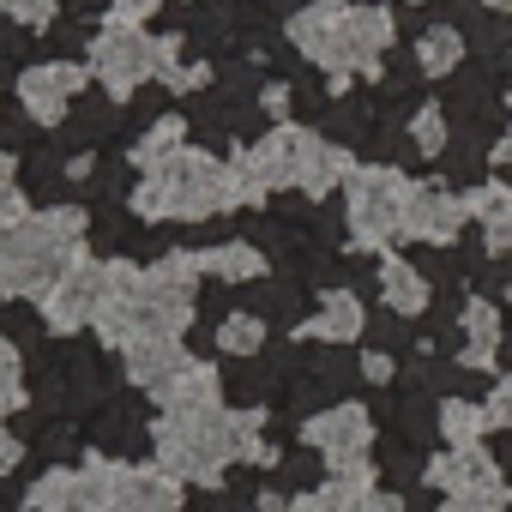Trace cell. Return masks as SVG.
<instances>
[{
	"mask_svg": "<svg viewBox=\"0 0 512 512\" xmlns=\"http://www.w3.org/2000/svg\"><path fill=\"white\" fill-rule=\"evenodd\" d=\"M211 272L229 278V284H253V278L266 272V260H260V247H241V241H235V247H217V253H211Z\"/></svg>",
	"mask_w": 512,
	"mask_h": 512,
	"instance_id": "15",
	"label": "cell"
},
{
	"mask_svg": "<svg viewBox=\"0 0 512 512\" xmlns=\"http://www.w3.org/2000/svg\"><path fill=\"white\" fill-rule=\"evenodd\" d=\"M494 163H512V133H506V139L494 145Z\"/></svg>",
	"mask_w": 512,
	"mask_h": 512,
	"instance_id": "26",
	"label": "cell"
},
{
	"mask_svg": "<svg viewBox=\"0 0 512 512\" xmlns=\"http://www.w3.org/2000/svg\"><path fill=\"white\" fill-rule=\"evenodd\" d=\"M308 446L314 452H326V464H344V458H362V446H368V434H374V422H368V410L362 404H332V410H320V416H308Z\"/></svg>",
	"mask_w": 512,
	"mask_h": 512,
	"instance_id": "4",
	"label": "cell"
},
{
	"mask_svg": "<svg viewBox=\"0 0 512 512\" xmlns=\"http://www.w3.org/2000/svg\"><path fill=\"white\" fill-rule=\"evenodd\" d=\"M61 7H67V19H91V13L109 7V0H61Z\"/></svg>",
	"mask_w": 512,
	"mask_h": 512,
	"instance_id": "25",
	"label": "cell"
},
{
	"mask_svg": "<svg viewBox=\"0 0 512 512\" xmlns=\"http://www.w3.org/2000/svg\"><path fill=\"white\" fill-rule=\"evenodd\" d=\"M181 368H187L181 350L163 344V338H157V344H139V356H133V374H139L145 386H169V380H181Z\"/></svg>",
	"mask_w": 512,
	"mask_h": 512,
	"instance_id": "12",
	"label": "cell"
},
{
	"mask_svg": "<svg viewBox=\"0 0 512 512\" xmlns=\"http://www.w3.org/2000/svg\"><path fill=\"white\" fill-rule=\"evenodd\" d=\"M446 139H452V115H446L440 103H422V109H416V121H410V145H416L422 157H440V151H446Z\"/></svg>",
	"mask_w": 512,
	"mask_h": 512,
	"instance_id": "14",
	"label": "cell"
},
{
	"mask_svg": "<svg viewBox=\"0 0 512 512\" xmlns=\"http://www.w3.org/2000/svg\"><path fill=\"white\" fill-rule=\"evenodd\" d=\"M217 344L235 350V356H253V350L266 344V320H260V314H229V320L217 326Z\"/></svg>",
	"mask_w": 512,
	"mask_h": 512,
	"instance_id": "16",
	"label": "cell"
},
{
	"mask_svg": "<svg viewBox=\"0 0 512 512\" xmlns=\"http://www.w3.org/2000/svg\"><path fill=\"white\" fill-rule=\"evenodd\" d=\"M85 49H91V25L85 19H61L49 31V43H43V55H55V61H79Z\"/></svg>",
	"mask_w": 512,
	"mask_h": 512,
	"instance_id": "18",
	"label": "cell"
},
{
	"mask_svg": "<svg viewBox=\"0 0 512 512\" xmlns=\"http://www.w3.org/2000/svg\"><path fill=\"white\" fill-rule=\"evenodd\" d=\"M314 464H320V458H314V452H290V458H284V464H278V476H284V482H290V488H302V482H314Z\"/></svg>",
	"mask_w": 512,
	"mask_h": 512,
	"instance_id": "21",
	"label": "cell"
},
{
	"mask_svg": "<svg viewBox=\"0 0 512 512\" xmlns=\"http://www.w3.org/2000/svg\"><path fill=\"white\" fill-rule=\"evenodd\" d=\"M145 67H151L145 37H115V43H109V85H115V91L133 85V79H145Z\"/></svg>",
	"mask_w": 512,
	"mask_h": 512,
	"instance_id": "13",
	"label": "cell"
},
{
	"mask_svg": "<svg viewBox=\"0 0 512 512\" xmlns=\"http://www.w3.org/2000/svg\"><path fill=\"white\" fill-rule=\"evenodd\" d=\"M380 296H386L392 314L416 320V314L428 308V278H422L416 266H404V260H386V266H380Z\"/></svg>",
	"mask_w": 512,
	"mask_h": 512,
	"instance_id": "9",
	"label": "cell"
},
{
	"mask_svg": "<svg viewBox=\"0 0 512 512\" xmlns=\"http://www.w3.org/2000/svg\"><path fill=\"white\" fill-rule=\"evenodd\" d=\"M434 488H446V494H470V500H488L494 512L506 506V476H500V464L482 452V446H452V452H440L428 470H422Z\"/></svg>",
	"mask_w": 512,
	"mask_h": 512,
	"instance_id": "2",
	"label": "cell"
},
{
	"mask_svg": "<svg viewBox=\"0 0 512 512\" xmlns=\"http://www.w3.org/2000/svg\"><path fill=\"white\" fill-rule=\"evenodd\" d=\"M464 356H458V368H470V374H488L494 368V350H500V308L494 302H464Z\"/></svg>",
	"mask_w": 512,
	"mask_h": 512,
	"instance_id": "6",
	"label": "cell"
},
{
	"mask_svg": "<svg viewBox=\"0 0 512 512\" xmlns=\"http://www.w3.org/2000/svg\"><path fill=\"white\" fill-rule=\"evenodd\" d=\"M0 326H7L19 344H37L43 338V314L37 308H25V302H13V308H0Z\"/></svg>",
	"mask_w": 512,
	"mask_h": 512,
	"instance_id": "19",
	"label": "cell"
},
{
	"mask_svg": "<svg viewBox=\"0 0 512 512\" xmlns=\"http://www.w3.org/2000/svg\"><path fill=\"white\" fill-rule=\"evenodd\" d=\"M482 7H488V13H512V0H482Z\"/></svg>",
	"mask_w": 512,
	"mask_h": 512,
	"instance_id": "27",
	"label": "cell"
},
{
	"mask_svg": "<svg viewBox=\"0 0 512 512\" xmlns=\"http://www.w3.org/2000/svg\"><path fill=\"white\" fill-rule=\"evenodd\" d=\"M302 506H308V512H398V500H392V494H374L368 482H344V476H338V482H326L320 494H308Z\"/></svg>",
	"mask_w": 512,
	"mask_h": 512,
	"instance_id": "8",
	"label": "cell"
},
{
	"mask_svg": "<svg viewBox=\"0 0 512 512\" xmlns=\"http://www.w3.org/2000/svg\"><path fill=\"white\" fill-rule=\"evenodd\" d=\"M362 374H368V380H374V386H392V374H398V362H392V356H386V350H374V356H368V362H362Z\"/></svg>",
	"mask_w": 512,
	"mask_h": 512,
	"instance_id": "23",
	"label": "cell"
},
{
	"mask_svg": "<svg viewBox=\"0 0 512 512\" xmlns=\"http://www.w3.org/2000/svg\"><path fill=\"white\" fill-rule=\"evenodd\" d=\"M434 428H440L446 446H482V434H488V410L470 404V398H446V404L434 410Z\"/></svg>",
	"mask_w": 512,
	"mask_h": 512,
	"instance_id": "10",
	"label": "cell"
},
{
	"mask_svg": "<svg viewBox=\"0 0 512 512\" xmlns=\"http://www.w3.org/2000/svg\"><path fill=\"white\" fill-rule=\"evenodd\" d=\"M482 410H488V428H512V374L488 386V398H482Z\"/></svg>",
	"mask_w": 512,
	"mask_h": 512,
	"instance_id": "20",
	"label": "cell"
},
{
	"mask_svg": "<svg viewBox=\"0 0 512 512\" xmlns=\"http://www.w3.org/2000/svg\"><path fill=\"white\" fill-rule=\"evenodd\" d=\"M404 199H410V181L386 163L374 169H356L350 175V223H356V241L362 247H386L392 235H404Z\"/></svg>",
	"mask_w": 512,
	"mask_h": 512,
	"instance_id": "1",
	"label": "cell"
},
{
	"mask_svg": "<svg viewBox=\"0 0 512 512\" xmlns=\"http://www.w3.org/2000/svg\"><path fill=\"white\" fill-rule=\"evenodd\" d=\"M464 205L482 223V247L488 253H512V187L506 181H482Z\"/></svg>",
	"mask_w": 512,
	"mask_h": 512,
	"instance_id": "5",
	"label": "cell"
},
{
	"mask_svg": "<svg viewBox=\"0 0 512 512\" xmlns=\"http://www.w3.org/2000/svg\"><path fill=\"white\" fill-rule=\"evenodd\" d=\"M440 512H494V506H488V500H470V494H446Z\"/></svg>",
	"mask_w": 512,
	"mask_h": 512,
	"instance_id": "24",
	"label": "cell"
},
{
	"mask_svg": "<svg viewBox=\"0 0 512 512\" xmlns=\"http://www.w3.org/2000/svg\"><path fill=\"white\" fill-rule=\"evenodd\" d=\"M362 302L350 296V290H332L326 302H320V314L308 320V338H326V344H350V338H362Z\"/></svg>",
	"mask_w": 512,
	"mask_h": 512,
	"instance_id": "7",
	"label": "cell"
},
{
	"mask_svg": "<svg viewBox=\"0 0 512 512\" xmlns=\"http://www.w3.org/2000/svg\"><path fill=\"white\" fill-rule=\"evenodd\" d=\"M25 139H31V121H25L19 109H13V115H0V151H19Z\"/></svg>",
	"mask_w": 512,
	"mask_h": 512,
	"instance_id": "22",
	"label": "cell"
},
{
	"mask_svg": "<svg viewBox=\"0 0 512 512\" xmlns=\"http://www.w3.org/2000/svg\"><path fill=\"white\" fill-rule=\"evenodd\" d=\"M458 61H464V37H458L452 25H428L422 43H416V67H422L428 79H446Z\"/></svg>",
	"mask_w": 512,
	"mask_h": 512,
	"instance_id": "11",
	"label": "cell"
},
{
	"mask_svg": "<svg viewBox=\"0 0 512 512\" xmlns=\"http://www.w3.org/2000/svg\"><path fill=\"white\" fill-rule=\"evenodd\" d=\"M169 506H175V494L163 482H121V494H115V512H169Z\"/></svg>",
	"mask_w": 512,
	"mask_h": 512,
	"instance_id": "17",
	"label": "cell"
},
{
	"mask_svg": "<svg viewBox=\"0 0 512 512\" xmlns=\"http://www.w3.org/2000/svg\"><path fill=\"white\" fill-rule=\"evenodd\" d=\"M464 217H470V205L458 193L434 187V181L410 187V199H404V235L410 241H428V247H452L458 229H464Z\"/></svg>",
	"mask_w": 512,
	"mask_h": 512,
	"instance_id": "3",
	"label": "cell"
}]
</instances>
